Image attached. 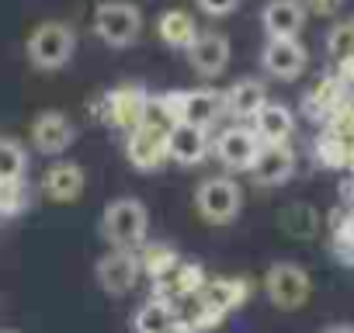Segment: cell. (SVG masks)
<instances>
[{
    "label": "cell",
    "instance_id": "6da1fadb",
    "mask_svg": "<svg viewBox=\"0 0 354 333\" xmlns=\"http://www.w3.org/2000/svg\"><path fill=\"white\" fill-rule=\"evenodd\" d=\"M149 212L139 198H115L101 212V236L111 250H139L146 243Z\"/></svg>",
    "mask_w": 354,
    "mask_h": 333
},
{
    "label": "cell",
    "instance_id": "7a4b0ae2",
    "mask_svg": "<svg viewBox=\"0 0 354 333\" xmlns=\"http://www.w3.org/2000/svg\"><path fill=\"white\" fill-rule=\"evenodd\" d=\"M142 32V11L132 0H101L94 8V35L111 49H129Z\"/></svg>",
    "mask_w": 354,
    "mask_h": 333
},
{
    "label": "cell",
    "instance_id": "3957f363",
    "mask_svg": "<svg viewBox=\"0 0 354 333\" xmlns=\"http://www.w3.org/2000/svg\"><path fill=\"white\" fill-rule=\"evenodd\" d=\"M77 53V32L66 21H42L28 35V63L35 70H63Z\"/></svg>",
    "mask_w": 354,
    "mask_h": 333
},
{
    "label": "cell",
    "instance_id": "277c9868",
    "mask_svg": "<svg viewBox=\"0 0 354 333\" xmlns=\"http://www.w3.org/2000/svg\"><path fill=\"white\" fill-rule=\"evenodd\" d=\"M195 209L209 226H230L243 209V188L233 178H205L195 191Z\"/></svg>",
    "mask_w": 354,
    "mask_h": 333
},
{
    "label": "cell",
    "instance_id": "5b68a950",
    "mask_svg": "<svg viewBox=\"0 0 354 333\" xmlns=\"http://www.w3.org/2000/svg\"><path fill=\"white\" fill-rule=\"evenodd\" d=\"M264 292L271 298V305L292 312V309H302L313 295V278L306 267L292 264V260H278L264 271Z\"/></svg>",
    "mask_w": 354,
    "mask_h": 333
},
{
    "label": "cell",
    "instance_id": "8992f818",
    "mask_svg": "<svg viewBox=\"0 0 354 333\" xmlns=\"http://www.w3.org/2000/svg\"><path fill=\"white\" fill-rule=\"evenodd\" d=\"M261 135L254 132V125H230L216 135L212 153L216 160L226 166V171H250L257 153H261Z\"/></svg>",
    "mask_w": 354,
    "mask_h": 333
},
{
    "label": "cell",
    "instance_id": "52a82bcc",
    "mask_svg": "<svg viewBox=\"0 0 354 333\" xmlns=\"http://www.w3.org/2000/svg\"><path fill=\"white\" fill-rule=\"evenodd\" d=\"M306 63H309V53L299 39H268L264 49H261V66L268 77L274 80H299L306 73Z\"/></svg>",
    "mask_w": 354,
    "mask_h": 333
},
{
    "label": "cell",
    "instance_id": "ba28073f",
    "mask_svg": "<svg viewBox=\"0 0 354 333\" xmlns=\"http://www.w3.org/2000/svg\"><path fill=\"white\" fill-rule=\"evenodd\" d=\"M295 163H299V156H295V149L288 142H264L257 160H254V166H250V178L261 188H281V184L292 181Z\"/></svg>",
    "mask_w": 354,
    "mask_h": 333
},
{
    "label": "cell",
    "instance_id": "9c48e42d",
    "mask_svg": "<svg viewBox=\"0 0 354 333\" xmlns=\"http://www.w3.org/2000/svg\"><path fill=\"white\" fill-rule=\"evenodd\" d=\"M146 101H149V94L142 91V87H136V84H125V87H115V91H108L104 94V122L111 125V129H118V132H132V129H139L142 125V111H146Z\"/></svg>",
    "mask_w": 354,
    "mask_h": 333
},
{
    "label": "cell",
    "instance_id": "30bf717a",
    "mask_svg": "<svg viewBox=\"0 0 354 333\" xmlns=\"http://www.w3.org/2000/svg\"><path fill=\"white\" fill-rule=\"evenodd\" d=\"M139 254L136 250H108L101 260H97V267H94V278H97V285L108 292V295H129L132 288H136V281H139Z\"/></svg>",
    "mask_w": 354,
    "mask_h": 333
},
{
    "label": "cell",
    "instance_id": "8fae6325",
    "mask_svg": "<svg viewBox=\"0 0 354 333\" xmlns=\"http://www.w3.org/2000/svg\"><path fill=\"white\" fill-rule=\"evenodd\" d=\"M188 66L202 80H216L230 66V39L219 32H198V39L188 46Z\"/></svg>",
    "mask_w": 354,
    "mask_h": 333
},
{
    "label": "cell",
    "instance_id": "7c38bea8",
    "mask_svg": "<svg viewBox=\"0 0 354 333\" xmlns=\"http://www.w3.org/2000/svg\"><path fill=\"white\" fill-rule=\"evenodd\" d=\"M125 160L142 174L160 171V166L170 160L167 156V132H156V129H146V125L132 129L125 135Z\"/></svg>",
    "mask_w": 354,
    "mask_h": 333
},
{
    "label": "cell",
    "instance_id": "4fadbf2b",
    "mask_svg": "<svg viewBox=\"0 0 354 333\" xmlns=\"http://www.w3.org/2000/svg\"><path fill=\"white\" fill-rule=\"evenodd\" d=\"M212 153V142H209V129H198L192 122H177L170 132H167V156L181 166H198L205 156Z\"/></svg>",
    "mask_w": 354,
    "mask_h": 333
},
{
    "label": "cell",
    "instance_id": "5bb4252c",
    "mask_svg": "<svg viewBox=\"0 0 354 333\" xmlns=\"http://www.w3.org/2000/svg\"><path fill=\"white\" fill-rule=\"evenodd\" d=\"M73 139H77V129L63 111H42L32 122V146L46 156H63L73 146Z\"/></svg>",
    "mask_w": 354,
    "mask_h": 333
},
{
    "label": "cell",
    "instance_id": "9a60e30c",
    "mask_svg": "<svg viewBox=\"0 0 354 333\" xmlns=\"http://www.w3.org/2000/svg\"><path fill=\"white\" fill-rule=\"evenodd\" d=\"M84 188H87V174H84V166L73 163V160H56L42 174V195L49 202L70 205V202H77L84 195Z\"/></svg>",
    "mask_w": 354,
    "mask_h": 333
},
{
    "label": "cell",
    "instance_id": "2e32d148",
    "mask_svg": "<svg viewBox=\"0 0 354 333\" xmlns=\"http://www.w3.org/2000/svg\"><path fill=\"white\" fill-rule=\"evenodd\" d=\"M306 4L302 0H268L261 11V28L268 39H299L306 28Z\"/></svg>",
    "mask_w": 354,
    "mask_h": 333
},
{
    "label": "cell",
    "instance_id": "e0dca14e",
    "mask_svg": "<svg viewBox=\"0 0 354 333\" xmlns=\"http://www.w3.org/2000/svg\"><path fill=\"white\" fill-rule=\"evenodd\" d=\"M264 101H268V87L254 77H243L223 94V111L233 118H254L264 108Z\"/></svg>",
    "mask_w": 354,
    "mask_h": 333
},
{
    "label": "cell",
    "instance_id": "ac0fdd59",
    "mask_svg": "<svg viewBox=\"0 0 354 333\" xmlns=\"http://www.w3.org/2000/svg\"><path fill=\"white\" fill-rule=\"evenodd\" d=\"M223 118V94L219 91H185L181 94V122H192L198 129H212Z\"/></svg>",
    "mask_w": 354,
    "mask_h": 333
},
{
    "label": "cell",
    "instance_id": "d6986e66",
    "mask_svg": "<svg viewBox=\"0 0 354 333\" xmlns=\"http://www.w3.org/2000/svg\"><path fill=\"white\" fill-rule=\"evenodd\" d=\"M254 132L261 142H288L295 132V115L281 101H264V108L254 115Z\"/></svg>",
    "mask_w": 354,
    "mask_h": 333
},
{
    "label": "cell",
    "instance_id": "ffe728a7",
    "mask_svg": "<svg viewBox=\"0 0 354 333\" xmlns=\"http://www.w3.org/2000/svg\"><path fill=\"white\" fill-rule=\"evenodd\" d=\"M156 35H160V42H163L167 49L188 53V46L198 39V25H195V18H192L188 11L174 8V11H163V15L156 18Z\"/></svg>",
    "mask_w": 354,
    "mask_h": 333
},
{
    "label": "cell",
    "instance_id": "44dd1931",
    "mask_svg": "<svg viewBox=\"0 0 354 333\" xmlns=\"http://www.w3.org/2000/svg\"><path fill=\"white\" fill-rule=\"evenodd\" d=\"M177 316H181V312H177V302L153 295V298H146V302L136 309L132 330H136V333H167Z\"/></svg>",
    "mask_w": 354,
    "mask_h": 333
},
{
    "label": "cell",
    "instance_id": "7402d4cb",
    "mask_svg": "<svg viewBox=\"0 0 354 333\" xmlns=\"http://www.w3.org/2000/svg\"><path fill=\"white\" fill-rule=\"evenodd\" d=\"M198 295L230 316L233 309H240L250 298V281H243V278H216V281H205Z\"/></svg>",
    "mask_w": 354,
    "mask_h": 333
},
{
    "label": "cell",
    "instance_id": "603a6c76",
    "mask_svg": "<svg viewBox=\"0 0 354 333\" xmlns=\"http://www.w3.org/2000/svg\"><path fill=\"white\" fill-rule=\"evenodd\" d=\"M136 254H139V271H142L149 281H163L177 264H181V254H177L170 243H149V240H146Z\"/></svg>",
    "mask_w": 354,
    "mask_h": 333
},
{
    "label": "cell",
    "instance_id": "cb8c5ba5",
    "mask_svg": "<svg viewBox=\"0 0 354 333\" xmlns=\"http://www.w3.org/2000/svg\"><path fill=\"white\" fill-rule=\"evenodd\" d=\"M25 166H28V153L18 139H0V181L15 184L25 181Z\"/></svg>",
    "mask_w": 354,
    "mask_h": 333
},
{
    "label": "cell",
    "instance_id": "d4e9b609",
    "mask_svg": "<svg viewBox=\"0 0 354 333\" xmlns=\"http://www.w3.org/2000/svg\"><path fill=\"white\" fill-rule=\"evenodd\" d=\"M326 53L337 63H351L354 59V18H344V21H337L326 32Z\"/></svg>",
    "mask_w": 354,
    "mask_h": 333
},
{
    "label": "cell",
    "instance_id": "484cf974",
    "mask_svg": "<svg viewBox=\"0 0 354 333\" xmlns=\"http://www.w3.org/2000/svg\"><path fill=\"white\" fill-rule=\"evenodd\" d=\"M281 226L288 236H299V240H309L316 233V212L306 209V205H292L281 212Z\"/></svg>",
    "mask_w": 354,
    "mask_h": 333
},
{
    "label": "cell",
    "instance_id": "4316f807",
    "mask_svg": "<svg viewBox=\"0 0 354 333\" xmlns=\"http://www.w3.org/2000/svg\"><path fill=\"white\" fill-rule=\"evenodd\" d=\"M316 160H319L323 166H344V163H347V146H344V139H337V135L316 139Z\"/></svg>",
    "mask_w": 354,
    "mask_h": 333
},
{
    "label": "cell",
    "instance_id": "83f0119b",
    "mask_svg": "<svg viewBox=\"0 0 354 333\" xmlns=\"http://www.w3.org/2000/svg\"><path fill=\"white\" fill-rule=\"evenodd\" d=\"M25 205H28V195H25L21 181H15V184L0 181V216H18Z\"/></svg>",
    "mask_w": 354,
    "mask_h": 333
},
{
    "label": "cell",
    "instance_id": "f1b7e54d",
    "mask_svg": "<svg viewBox=\"0 0 354 333\" xmlns=\"http://www.w3.org/2000/svg\"><path fill=\"white\" fill-rule=\"evenodd\" d=\"M198 8L209 15V18H226L240 8V0H198Z\"/></svg>",
    "mask_w": 354,
    "mask_h": 333
},
{
    "label": "cell",
    "instance_id": "f546056e",
    "mask_svg": "<svg viewBox=\"0 0 354 333\" xmlns=\"http://www.w3.org/2000/svg\"><path fill=\"white\" fill-rule=\"evenodd\" d=\"M306 11L316 15V18H333L340 8H344V0H302Z\"/></svg>",
    "mask_w": 354,
    "mask_h": 333
},
{
    "label": "cell",
    "instance_id": "4dcf8cb0",
    "mask_svg": "<svg viewBox=\"0 0 354 333\" xmlns=\"http://www.w3.org/2000/svg\"><path fill=\"white\" fill-rule=\"evenodd\" d=\"M167 333H198V330H195V326H192L185 316H177V319H174V326H170Z\"/></svg>",
    "mask_w": 354,
    "mask_h": 333
},
{
    "label": "cell",
    "instance_id": "1f68e13d",
    "mask_svg": "<svg viewBox=\"0 0 354 333\" xmlns=\"http://www.w3.org/2000/svg\"><path fill=\"white\" fill-rule=\"evenodd\" d=\"M319 333H354V323H330V326H323Z\"/></svg>",
    "mask_w": 354,
    "mask_h": 333
},
{
    "label": "cell",
    "instance_id": "d6a6232c",
    "mask_svg": "<svg viewBox=\"0 0 354 333\" xmlns=\"http://www.w3.org/2000/svg\"><path fill=\"white\" fill-rule=\"evenodd\" d=\"M0 333H18V330H0Z\"/></svg>",
    "mask_w": 354,
    "mask_h": 333
}]
</instances>
